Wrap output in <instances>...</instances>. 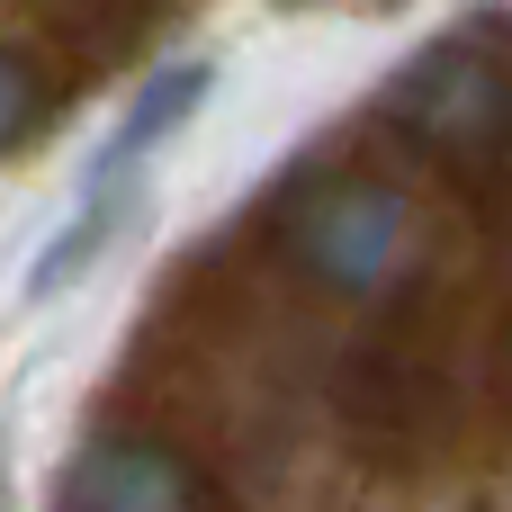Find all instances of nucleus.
I'll return each instance as SVG.
<instances>
[{
    "instance_id": "2",
    "label": "nucleus",
    "mask_w": 512,
    "mask_h": 512,
    "mask_svg": "<svg viewBox=\"0 0 512 512\" xmlns=\"http://www.w3.org/2000/svg\"><path fill=\"white\" fill-rule=\"evenodd\" d=\"M405 234H414L405 198H396V189H369V180L324 189V198L297 216V252H306V270L333 279V288H378V279L405 261Z\"/></svg>"
},
{
    "instance_id": "4",
    "label": "nucleus",
    "mask_w": 512,
    "mask_h": 512,
    "mask_svg": "<svg viewBox=\"0 0 512 512\" xmlns=\"http://www.w3.org/2000/svg\"><path fill=\"white\" fill-rule=\"evenodd\" d=\"M135 198H144V180H108V189H81V198H72V216H63V225L45 234L36 270H27V306H45V297L81 288V279L99 270V252H108V243L126 234Z\"/></svg>"
},
{
    "instance_id": "6",
    "label": "nucleus",
    "mask_w": 512,
    "mask_h": 512,
    "mask_svg": "<svg viewBox=\"0 0 512 512\" xmlns=\"http://www.w3.org/2000/svg\"><path fill=\"white\" fill-rule=\"evenodd\" d=\"M36 117H45V90H36V72L0 54V153H18V144L36 135Z\"/></svg>"
},
{
    "instance_id": "3",
    "label": "nucleus",
    "mask_w": 512,
    "mask_h": 512,
    "mask_svg": "<svg viewBox=\"0 0 512 512\" xmlns=\"http://www.w3.org/2000/svg\"><path fill=\"white\" fill-rule=\"evenodd\" d=\"M207 90H216V63H207V54H189V63H162V72H153V81L126 99V117L108 126V144L81 162V189L144 180V162H153V153H162V144H171L189 117H198V99H207Z\"/></svg>"
},
{
    "instance_id": "1",
    "label": "nucleus",
    "mask_w": 512,
    "mask_h": 512,
    "mask_svg": "<svg viewBox=\"0 0 512 512\" xmlns=\"http://www.w3.org/2000/svg\"><path fill=\"white\" fill-rule=\"evenodd\" d=\"M405 126L423 144L459 153V162H486V153L512 144V90L477 45H432L405 72Z\"/></svg>"
},
{
    "instance_id": "5",
    "label": "nucleus",
    "mask_w": 512,
    "mask_h": 512,
    "mask_svg": "<svg viewBox=\"0 0 512 512\" xmlns=\"http://www.w3.org/2000/svg\"><path fill=\"white\" fill-rule=\"evenodd\" d=\"M63 504H72V512H189V477H180L162 450H126V441H108V450H81Z\"/></svg>"
}]
</instances>
